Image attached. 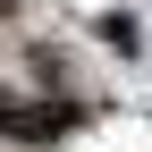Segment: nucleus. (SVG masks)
Masks as SVG:
<instances>
[{"label": "nucleus", "instance_id": "1", "mask_svg": "<svg viewBox=\"0 0 152 152\" xmlns=\"http://www.w3.org/2000/svg\"><path fill=\"white\" fill-rule=\"evenodd\" d=\"M59 127H68V110H26V102H0V135L42 144V135H59Z\"/></svg>", "mask_w": 152, "mask_h": 152}]
</instances>
